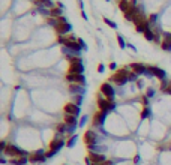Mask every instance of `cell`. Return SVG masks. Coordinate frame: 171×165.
Masks as SVG:
<instances>
[{"mask_svg": "<svg viewBox=\"0 0 171 165\" xmlns=\"http://www.w3.org/2000/svg\"><path fill=\"white\" fill-rule=\"evenodd\" d=\"M128 74H129L128 68L117 69V71L111 75V78L108 80V82H114V84H117V86H125V84L129 81V80H128Z\"/></svg>", "mask_w": 171, "mask_h": 165, "instance_id": "obj_1", "label": "cell"}, {"mask_svg": "<svg viewBox=\"0 0 171 165\" xmlns=\"http://www.w3.org/2000/svg\"><path fill=\"white\" fill-rule=\"evenodd\" d=\"M6 156H9V158H20V156H29L30 153H27L26 150H21L20 147H17V146H14V144H8V147L5 149V152H3Z\"/></svg>", "mask_w": 171, "mask_h": 165, "instance_id": "obj_2", "label": "cell"}, {"mask_svg": "<svg viewBox=\"0 0 171 165\" xmlns=\"http://www.w3.org/2000/svg\"><path fill=\"white\" fill-rule=\"evenodd\" d=\"M101 95H102L105 99H108V101H114V98H116L114 87H113L108 81L104 82V84H101Z\"/></svg>", "mask_w": 171, "mask_h": 165, "instance_id": "obj_3", "label": "cell"}, {"mask_svg": "<svg viewBox=\"0 0 171 165\" xmlns=\"http://www.w3.org/2000/svg\"><path fill=\"white\" fill-rule=\"evenodd\" d=\"M147 77H156L161 81H165L167 78V72L158 66H147Z\"/></svg>", "mask_w": 171, "mask_h": 165, "instance_id": "obj_4", "label": "cell"}, {"mask_svg": "<svg viewBox=\"0 0 171 165\" xmlns=\"http://www.w3.org/2000/svg\"><path fill=\"white\" fill-rule=\"evenodd\" d=\"M65 78H66V81L71 82V84H81V86H86V77L83 75V74L68 72Z\"/></svg>", "mask_w": 171, "mask_h": 165, "instance_id": "obj_5", "label": "cell"}, {"mask_svg": "<svg viewBox=\"0 0 171 165\" xmlns=\"http://www.w3.org/2000/svg\"><path fill=\"white\" fill-rule=\"evenodd\" d=\"M45 161H47V156H45V152L44 150H36V152H32L29 155V162H32V164L45 162Z\"/></svg>", "mask_w": 171, "mask_h": 165, "instance_id": "obj_6", "label": "cell"}, {"mask_svg": "<svg viewBox=\"0 0 171 165\" xmlns=\"http://www.w3.org/2000/svg\"><path fill=\"white\" fill-rule=\"evenodd\" d=\"M63 111H65V114H69V116H75V117L80 116V107L74 102H68L63 107Z\"/></svg>", "mask_w": 171, "mask_h": 165, "instance_id": "obj_7", "label": "cell"}, {"mask_svg": "<svg viewBox=\"0 0 171 165\" xmlns=\"http://www.w3.org/2000/svg\"><path fill=\"white\" fill-rule=\"evenodd\" d=\"M54 30H56L57 36H59V35L66 36V35H69V32L72 30V26H71L69 23H62V24H57V26L54 27Z\"/></svg>", "mask_w": 171, "mask_h": 165, "instance_id": "obj_8", "label": "cell"}, {"mask_svg": "<svg viewBox=\"0 0 171 165\" xmlns=\"http://www.w3.org/2000/svg\"><path fill=\"white\" fill-rule=\"evenodd\" d=\"M96 104H98L99 111H104V113H107V114L110 113V101H108V99H105L102 95H99V96H98Z\"/></svg>", "mask_w": 171, "mask_h": 165, "instance_id": "obj_9", "label": "cell"}, {"mask_svg": "<svg viewBox=\"0 0 171 165\" xmlns=\"http://www.w3.org/2000/svg\"><path fill=\"white\" fill-rule=\"evenodd\" d=\"M65 146V141H63V138H59V137H56L54 140H51L50 141V144H48V150H53V152H59L62 147Z\"/></svg>", "mask_w": 171, "mask_h": 165, "instance_id": "obj_10", "label": "cell"}, {"mask_svg": "<svg viewBox=\"0 0 171 165\" xmlns=\"http://www.w3.org/2000/svg\"><path fill=\"white\" fill-rule=\"evenodd\" d=\"M96 140H98V137H96V132H95V131L89 129L84 134V143L87 147H89V146H95V144H96Z\"/></svg>", "mask_w": 171, "mask_h": 165, "instance_id": "obj_11", "label": "cell"}, {"mask_svg": "<svg viewBox=\"0 0 171 165\" xmlns=\"http://www.w3.org/2000/svg\"><path fill=\"white\" fill-rule=\"evenodd\" d=\"M87 156L92 159L93 165L102 164V162H105V161H107L105 155H102V153H98V152H89V155H87Z\"/></svg>", "mask_w": 171, "mask_h": 165, "instance_id": "obj_12", "label": "cell"}, {"mask_svg": "<svg viewBox=\"0 0 171 165\" xmlns=\"http://www.w3.org/2000/svg\"><path fill=\"white\" fill-rule=\"evenodd\" d=\"M108 114L107 113H104V111H96L95 114H93V120H92V125L93 126H101V125L105 122V117H107Z\"/></svg>", "mask_w": 171, "mask_h": 165, "instance_id": "obj_13", "label": "cell"}, {"mask_svg": "<svg viewBox=\"0 0 171 165\" xmlns=\"http://www.w3.org/2000/svg\"><path fill=\"white\" fill-rule=\"evenodd\" d=\"M129 69L134 71V72L138 74V75H143V74L147 75V66H144L143 63H131V65H129Z\"/></svg>", "mask_w": 171, "mask_h": 165, "instance_id": "obj_14", "label": "cell"}, {"mask_svg": "<svg viewBox=\"0 0 171 165\" xmlns=\"http://www.w3.org/2000/svg\"><path fill=\"white\" fill-rule=\"evenodd\" d=\"M68 90L72 93V95H83L84 93V87L81 84H69Z\"/></svg>", "mask_w": 171, "mask_h": 165, "instance_id": "obj_15", "label": "cell"}, {"mask_svg": "<svg viewBox=\"0 0 171 165\" xmlns=\"http://www.w3.org/2000/svg\"><path fill=\"white\" fill-rule=\"evenodd\" d=\"M63 122L68 125V128H77V126H78V123H77V117H75V116L65 114V117H63Z\"/></svg>", "mask_w": 171, "mask_h": 165, "instance_id": "obj_16", "label": "cell"}, {"mask_svg": "<svg viewBox=\"0 0 171 165\" xmlns=\"http://www.w3.org/2000/svg\"><path fill=\"white\" fill-rule=\"evenodd\" d=\"M144 38L147 39V41L150 42H155V39H156V33H155V30H152V26H149L146 30H144Z\"/></svg>", "mask_w": 171, "mask_h": 165, "instance_id": "obj_17", "label": "cell"}, {"mask_svg": "<svg viewBox=\"0 0 171 165\" xmlns=\"http://www.w3.org/2000/svg\"><path fill=\"white\" fill-rule=\"evenodd\" d=\"M29 162V156H20V158H11L9 164L12 165H26Z\"/></svg>", "mask_w": 171, "mask_h": 165, "instance_id": "obj_18", "label": "cell"}, {"mask_svg": "<svg viewBox=\"0 0 171 165\" xmlns=\"http://www.w3.org/2000/svg\"><path fill=\"white\" fill-rule=\"evenodd\" d=\"M68 72H75V74H84V65H69Z\"/></svg>", "mask_w": 171, "mask_h": 165, "instance_id": "obj_19", "label": "cell"}, {"mask_svg": "<svg viewBox=\"0 0 171 165\" xmlns=\"http://www.w3.org/2000/svg\"><path fill=\"white\" fill-rule=\"evenodd\" d=\"M129 8H131V3H129V0H119V9L125 14V12H128Z\"/></svg>", "mask_w": 171, "mask_h": 165, "instance_id": "obj_20", "label": "cell"}, {"mask_svg": "<svg viewBox=\"0 0 171 165\" xmlns=\"http://www.w3.org/2000/svg\"><path fill=\"white\" fill-rule=\"evenodd\" d=\"M161 92L171 95V81H162L161 82Z\"/></svg>", "mask_w": 171, "mask_h": 165, "instance_id": "obj_21", "label": "cell"}, {"mask_svg": "<svg viewBox=\"0 0 171 165\" xmlns=\"http://www.w3.org/2000/svg\"><path fill=\"white\" fill-rule=\"evenodd\" d=\"M50 17H53V18H59V17H62V8L56 6V8L50 9Z\"/></svg>", "mask_w": 171, "mask_h": 165, "instance_id": "obj_22", "label": "cell"}, {"mask_svg": "<svg viewBox=\"0 0 171 165\" xmlns=\"http://www.w3.org/2000/svg\"><path fill=\"white\" fill-rule=\"evenodd\" d=\"M56 131H57V134L63 135L65 132H68V125L65 123V122H62V123H57V126H56Z\"/></svg>", "mask_w": 171, "mask_h": 165, "instance_id": "obj_23", "label": "cell"}, {"mask_svg": "<svg viewBox=\"0 0 171 165\" xmlns=\"http://www.w3.org/2000/svg\"><path fill=\"white\" fill-rule=\"evenodd\" d=\"M161 48H162L164 51H171V39H162Z\"/></svg>", "mask_w": 171, "mask_h": 165, "instance_id": "obj_24", "label": "cell"}, {"mask_svg": "<svg viewBox=\"0 0 171 165\" xmlns=\"http://www.w3.org/2000/svg\"><path fill=\"white\" fill-rule=\"evenodd\" d=\"M150 114H152V113H150V108H149V107H144V108L141 110V113H140V117H141V119H147V117H150Z\"/></svg>", "mask_w": 171, "mask_h": 165, "instance_id": "obj_25", "label": "cell"}, {"mask_svg": "<svg viewBox=\"0 0 171 165\" xmlns=\"http://www.w3.org/2000/svg\"><path fill=\"white\" fill-rule=\"evenodd\" d=\"M102 21H104V23H105L107 26H110L111 29H117V24H116V23H114L113 20H108L107 17H104V18H102Z\"/></svg>", "mask_w": 171, "mask_h": 165, "instance_id": "obj_26", "label": "cell"}, {"mask_svg": "<svg viewBox=\"0 0 171 165\" xmlns=\"http://www.w3.org/2000/svg\"><path fill=\"white\" fill-rule=\"evenodd\" d=\"M77 138H78L77 135H74L72 138H69V140L66 141V147H69V149H72V147H74V144L77 143Z\"/></svg>", "mask_w": 171, "mask_h": 165, "instance_id": "obj_27", "label": "cell"}, {"mask_svg": "<svg viewBox=\"0 0 171 165\" xmlns=\"http://www.w3.org/2000/svg\"><path fill=\"white\" fill-rule=\"evenodd\" d=\"M128 80L129 81H138V74H135L134 71H129V74H128Z\"/></svg>", "mask_w": 171, "mask_h": 165, "instance_id": "obj_28", "label": "cell"}, {"mask_svg": "<svg viewBox=\"0 0 171 165\" xmlns=\"http://www.w3.org/2000/svg\"><path fill=\"white\" fill-rule=\"evenodd\" d=\"M47 23H48L50 26L56 27V26L59 24V20H57V18H53V17H48V18H47Z\"/></svg>", "mask_w": 171, "mask_h": 165, "instance_id": "obj_29", "label": "cell"}, {"mask_svg": "<svg viewBox=\"0 0 171 165\" xmlns=\"http://www.w3.org/2000/svg\"><path fill=\"white\" fill-rule=\"evenodd\" d=\"M117 42H119V45H120V48H126L128 45H126V42L123 39V36L122 35H117Z\"/></svg>", "mask_w": 171, "mask_h": 165, "instance_id": "obj_30", "label": "cell"}, {"mask_svg": "<svg viewBox=\"0 0 171 165\" xmlns=\"http://www.w3.org/2000/svg\"><path fill=\"white\" fill-rule=\"evenodd\" d=\"M156 21H158V14H150V17H149V23H150V26H153Z\"/></svg>", "mask_w": 171, "mask_h": 165, "instance_id": "obj_31", "label": "cell"}, {"mask_svg": "<svg viewBox=\"0 0 171 165\" xmlns=\"http://www.w3.org/2000/svg\"><path fill=\"white\" fill-rule=\"evenodd\" d=\"M81 102H83V95H77V96H75V102H74V104H77V105L80 107V105H81Z\"/></svg>", "mask_w": 171, "mask_h": 165, "instance_id": "obj_32", "label": "cell"}, {"mask_svg": "<svg viewBox=\"0 0 171 165\" xmlns=\"http://www.w3.org/2000/svg\"><path fill=\"white\" fill-rule=\"evenodd\" d=\"M141 104H143V107H149V98L147 96H143L141 98Z\"/></svg>", "mask_w": 171, "mask_h": 165, "instance_id": "obj_33", "label": "cell"}, {"mask_svg": "<svg viewBox=\"0 0 171 165\" xmlns=\"http://www.w3.org/2000/svg\"><path fill=\"white\" fill-rule=\"evenodd\" d=\"M57 153L56 152H53V150H48V152H45V156H47V159H50V158H53V156H56Z\"/></svg>", "mask_w": 171, "mask_h": 165, "instance_id": "obj_34", "label": "cell"}, {"mask_svg": "<svg viewBox=\"0 0 171 165\" xmlns=\"http://www.w3.org/2000/svg\"><path fill=\"white\" fill-rule=\"evenodd\" d=\"M6 147H8V143H6L5 140H3V141H0V150H2V152H5V149H6Z\"/></svg>", "mask_w": 171, "mask_h": 165, "instance_id": "obj_35", "label": "cell"}, {"mask_svg": "<svg viewBox=\"0 0 171 165\" xmlns=\"http://www.w3.org/2000/svg\"><path fill=\"white\" fill-rule=\"evenodd\" d=\"M146 96H147V98H153V96H155V90H153V89H149Z\"/></svg>", "mask_w": 171, "mask_h": 165, "instance_id": "obj_36", "label": "cell"}, {"mask_svg": "<svg viewBox=\"0 0 171 165\" xmlns=\"http://www.w3.org/2000/svg\"><path fill=\"white\" fill-rule=\"evenodd\" d=\"M57 42L62 44V45H65V36H63V35H59V36H57Z\"/></svg>", "mask_w": 171, "mask_h": 165, "instance_id": "obj_37", "label": "cell"}, {"mask_svg": "<svg viewBox=\"0 0 171 165\" xmlns=\"http://www.w3.org/2000/svg\"><path fill=\"white\" fill-rule=\"evenodd\" d=\"M57 20H59V24H62V23H69V21L66 20V17H63V15H62V17H59Z\"/></svg>", "mask_w": 171, "mask_h": 165, "instance_id": "obj_38", "label": "cell"}, {"mask_svg": "<svg viewBox=\"0 0 171 165\" xmlns=\"http://www.w3.org/2000/svg\"><path fill=\"white\" fill-rule=\"evenodd\" d=\"M98 165H114V161H111V159H107L105 162H102V164H98Z\"/></svg>", "mask_w": 171, "mask_h": 165, "instance_id": "obj_39", "label": "cell"}, {"mask_svg": "<svg viewBox=\"0 0 171 165\" xmlns=\"http://www.w3.org/2000/svg\"><path fill=\"white\" fill-rule=\"evenodd\" d=\"M104 71H105V66H104V65H102V63H101V65H99V66H98V72H99V74H102V72H104Z\"/></svg>", "mask_w": 171, "mask_h": 165, "instance_id": "obj_40", "label": "cell"}, {"mask_svg": "<svg viewBox=\"0 0 171 165\" xmlns=\"http://www.w3.org/2000/svg\"><path fill=\"white\" fill-rule=\"evenodd\" d=\"M84 162H86V165H93V162H92V159H90L89 156H86V158H84Z\"/></svg>", "mask_w": 171, "mask_h": 165, "instance_id": "obj_41", "label": "cell"}, {"mask_svg": "<svg viewBox=\"0 0 171 165\" xmlns=\"http://www.w3.org/2000/svg\"><path fill=\"white\" fill-rule=\"evenodd\" d=\"M129 3H131V6H138V3H137V0H129Z\"/></svg>", "mask_w": 171, "mask_h": 165, "instance_id": "obj_42", "label": "cell"}, {"mask_svg": "<svg viewBox=\"0 0 171 165\" xmlns=\"http://www.w3.org/2000/svg\"><path fill=\"white\" fill-rule=\"evenodd\" d=\"M116 68H117V65H116L114 62H113V63H110V69H113V71H114Z\"/></svg>", "mask_w": 171, "mask_h": 165, "instance_id": "obj_43", "label": "cell"}, {"mask_svg": "<svg viewBox=\"0 0 171 165\" xmlns=\"http://www.w3.org/2000/svg\"><path fill=\"white\" fill-rule=\"evenodd\" d=\"M84 125H86V117H83V119H81V122L78 123V126H84Z\"/></svg>", "mask_w": 171, "mask_h": 165, "instance_id": "obj_44", "label": "cell"}, {"mask_svg": "<svg viewBox=\"0 0 171 165\" xmlns=\"http://www.w3.org/2000/svg\"><path fill=\"white\" fill-rule=\"evenodd\" d=\"M134 162H135V164H138V162H140V156H138V155L134 158Z\"/></svg>", "mask_w": 171, "mask_h": 165, "instance_id": "obj_45", "label": "cell"}, {"mask_svg": "<svg viewBox=\"0 0 171 165\" xmlns=\"http://www.w3.org/2000/svg\"><path fill=\"white\" fill-rule=\"evenodd\" d=\"M81 17H83L84 20H87V15H86V12H84V11H81Z\"/></svg>", "mask_w": 171, "mask_h": 165, "instance_id": "obj_46", "label": "cell"}, {"mask_svg": "<svg viewBox=\"0 0 171 165\" xmlns=\"http://www.w3.org/2000/svg\"><path fill=\"white\" fill-rule=\"evenodd\" d=\"M78 5H80V8L83 9V0H78Z\"/></svg>", "mask_w": 171, "mask_h": 165, "instance_id": "obj_47", "label": "cell"}, {"mask_svg": "<svg viewBox=\"0 0 171 165\" xmlns=\"http://www.w3.org/2000/svg\"><path fill=\"white\" fill-rule=\"evenodd\" d=\"M41 2H44V3H45V2H47V0H41Z\"/></svg>", "mask_w": 171, "mask_h": 165, "instance_id": "obj_48", "label": "cell"}, {"mask_svg": "<svg viewBox=\"0 0 171 165\" xmlns=\"http://www.w3.org/2000/svg\"><path fill=\"white\" fill-rule=\"evenodd\" d=\"M105 2H110V0H105Z\"/></svg>", "mask_w": 171, "mask_h": 165, "instance_id": "obj_49", "label": "cell"}, {"mask_svg": "<svg viewBox=\"0 0 171 165\" xmlns=\"http://www.w3.org/2000/svg\"><path fill=\"white\" fill-rule=\"evenodd\" d=\"M170 149H171V146H170Z\"/></svg>", "mask_w": 171, "mask_h": 165, "instance_id": "obj_50", "label": "cell"}]
</instances>
